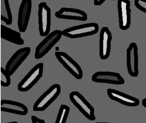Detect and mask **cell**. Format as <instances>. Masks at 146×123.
<instances>
[{"label":"cell","instance_id":"cell-22","mask_svg":"<svg viewBox=\"0 0 146 123\" xmlns=\"http://www.w3.org/2000/svg\"><path fill=\"white\" fill-rule=\"evenodd\" d=\"M31 120L33 123H45L44 119H41L38 118L35 116H32Z\"/></svg>","mask_w":146,"mask_h":123},{"label":"cell","instance_id":"cell-4","mask_svg":"<svg viewBox=\"0 0 146 123\" xmlns=\"http://www.w3.org/2000/svg\"><path fill=\"white\" fill-rule=\"evenodd\" d=\"M43 64H36L22 79L18 85V91L25 92L30 90L43 76Z\"/></svg>","mask_w":146,"mask_h":123},{"label":"cell","instance_id":"cell-21","mask_svg":"<svg viewBox=\"0 0 146 123\" xmlns=\"http://www.w3.org/2000/svg\"><path fill=\"white\" fill-rule=\"evenodd\" d=\"M134 5L139 10L146 14V0H135Z\"/></svg>","mask_w":146,"mask_h":123},{"label":"cell","instance_id":"cell-14","mask_svg":"<svg viewBox=\"0 0 146 123\" xmlns=\"http://www.w3.org/2000/svg\"><path fill=\"white\" fill-rule=\"evenodd\" d=\"M107 94L111 100L129 107H135L140 104V101L135 97L113 89L108 88Z\"/></svg>","mask_w":146,"mask_h":123},{"label":"cell","instance_id":"cell-23","mask_svg":"<svg viewBox=\"0 0 146 123\" xmlns=\"http://www.w3.org/2000/svg\"><path fill=\"white\" fill-rule=\"evenodd\" d=\"M106 0H94V4L96 6H100Z\"/></svg>","mask_w":146,"mask_h":123},{"label":"cell","instance_id":"cell-24","mask_svg":"<svg viewBox=\"0 0 146 123\" xmlns=\"http://www.w3.org/2000/svg\"><path fill=\"white\" fill-rule=\"evenodd\" d=\"M142 104L144 107L146 108V98L142 100Z\"/></svg>","mask_w":146,"mask_h":123},{"label":"cell","instance_id":"cell-26","mask_svg":"<svg viewBox=\"0 0 146 123\" xmlns=\"http://www.w3.org/2000/svg\"><path fill=\"white\" fill-rule=\"evenodd\" d=\"M14 122H15V123H18V122H8V123H14Z\"/></svg>","mask_w":146,"mask_h":123},{"label":"cell","instance_id":"cell-18","mask_svg":"<svg viewBox=\"0 0 146 123\" xmlns=\"http://www.w3.org/2000/svg\"><path fill=\"white\" fill-rule=\"evenodd\" d=\"M1 19L7 25L13 22V16L9 0H1Z\"/></svg>","mask_w":146,"mask_h":123},{"label":"cell","instance_id":"cell-7","mask_svg":"<svg viewBox=\"0 0 146 123\" xmlns=\"http://www.w3.org/2000/svg\"><path fill=\"white\" fill-rule=\"evenodd\" d=\"M56 59L66 69L68 70L75 78L81 80L83 77V72L81 66L65 52H55Z\"/></svg>","mask_w":146,"mask_h":123},{"label":"cell","instance_id":"cell-10","mask_svg":"<svg viewBox=\"0 0 146 123\" xmlns=\"http://www.w3.org/2000/svg\"><path fill=\"white\" fill-rule=\"evenodd\" d=\"M127 66L128 73L133 77L139 75L138 47L135 43H130L127 49Z\"/></svg>","mask_w":146,"mask_h":123},{"label":"cell","instance_id":"cell-9","mask_svg":"<svg viewBox=\"0 0 146 123\" xmlns=\"http://www.w3.org/2000/svg\"><path fill=\"white\" fill-rule=\"evenodd\" d=\"M129 0H118L119 26L122 30H127L131 24V9Z\"/></svg>","mask_w":146,"mask_h":123},{"label":"cell","instance_id":"cell-11","mask_svg":"<svg viewBox=\"0 0 146 123\" xmlns=\"http://www.w3.org/2000/svg\"><path fill=\"white\" fill-rule=\"evenodd\" d=\"M112 34L107 27H103L100 34L99 53L100 59L106 60L110 55Z\"/></svg>","mask_w":146,"mask_h":123},{"label":"cell","instance_id":"cell-27","mask_svg":"<svg viewBox=\"0 0 146 123\" xmlns=\"http://www.w3.org/2000/svg\"><path fill=\"white\" fill-rule=\"evenodd\" d=\"M111 1H116V0H111Z\"/></svg>","mask_w":146,"mask_h":123},{"label":"cell","instance_id":"cell-15","mask_svg":"<svg viewBox=\"0 0 146 123\" xmlns=\"http://www.w3.org/2000/svg\"><path fill=\"white\" fill-rule=\"evenodd\" d=\"M55 16L60 19L81 21H86L88 15L86 12L78 9L62 8L55 13Z\"/></svg>","mask_w":146,"mask_h":123},{"label":"cell","instance_id":"cell-19","mask_svg":"<svg viewBox=\"0 0 146 123\" xmlns=\"http://www.w3.org/2000/svg\"><path fill=\"white\" fill-rule=\"evenodd\" d=\"M70 108L65 104H62L60 106L55 123H66L68 118Z\"/></svg>","mask_w":146,"mask_h":123},{"label":"cell","instance_id":"cell-16","mask_svg":"<svg viewBox=\"0 0 146 123\" xmlns=\"http://www.w3.org/2000/svg\"><path fill=\"white\" fill-rule=\"evenodd\" d=\"M1 110L5 112L21 116L26 115L28 113V108L24 104L7 99L1 101Z\"/></svg>","mask_w":146,"mask_h":123},{"label":"cell","instance_id":"cell-3","mask_svg":"<svg viewBox=\"0 0 146 123\" xmlns=\"http://www.w3.org/2000/svg\"><path fill=\"white\" fill-rule=\"evenodd\" d=\"M62 36V31L59 30H54L49 34L36 47L35 58L39 59L44 57L57 44Z\"/></svg>","mask_w":146,"mask_h":123},{"label":"cell","instance_id":"cell-25","mask_svg":"<svg viewBox=\"0 0 146 123\" xmlns=\"http://www.w3.org/2000/svg\"><path fill=\"white\" fill-rule=\"evenodd\" d=\"M56 51H59V47H56Z\"/></svg>","mask_w":146,"mask_h":123},{"label":"cell","instance_id":"cell-17","mask_svg":"<svg viewBox=\"0 0 146 123\" xmlns=\"http://www.w3.org/2000/svg\"><path fill=\"white\" fill-rule=\"evenodd\" d=\"M1 37L16 45H22L24 44V40L21 37L20 32L2 24L1 26Z\"/></svg>","mask_w":146,"mask_h":123},{"label":"cell","instance_id":"cell-20","mask_svg":"<svg viewBox=\"0 0 146 123\" xmlns=\"http://www.w3.org/2000/svg\"><path fill=\"white\" fill-rule=\"evenodd\" d=\"M1 84L3 87H8L11 84L10 76L7 73L4 68H1Z\"/></svg>","mask_w":146,"mask_h":123},{"label":"cell","instance_id":"cell-5","mask_svg":"<svg viewBox=\"0 0 146 123\" xmlns=\"http://www.w3.org/2000/svg\"><path fill=\"white\" fill-rule=\"evenodd\" d=\"M71 102L79 111L90 121L96 119L94 109L88 101L79 92L73 91L69 94Z\"/></svg>","mask_w":146,"mask_h":123},{"label":"cell","instance_id":"cell-2","mask_svg":"<svg viewBox=\"0 0 146 123\" xmlns=\"http://www.w3.org/2000/svg\"><path fill=\"white\" fill-rule=\"evenodd\" d=\"M61 92V87L59 84L52 85L36 101L33 106V111H45L58 98Z\"/></svg>","mask_w":146,"mask_h":123},{"label":"cell","instance_id":"cell-6","mask_svg":"<svg viewBox=\"0 0 146 123\" xmlns=\"http://www.w3.org/2000/svg\"><path fill=\"white\" fill-rule=\"evenodd\" d=\"M38 21L40 36L46 37L51 29V10L46 2H41L38 5Z\"/></svg>","mask_w":146,"mask_h":123},{"label":"cell","instance_id":"cell-1","mask_svg":"<svg viewBox=\"0 0 146 123\" xmlns=\"http://www.w3.org/2000/svg\"><path fill=\"white\" fill-rule=\"evenodd\" d=\"M97 23L90 22L70 27L62 31L63 35L74 39L92 36L99 31Z\"/></svg>","mask_w":146,"mask_h":123},{"label":"cell","instance_id":"cell-8","mask_svg":"<svg viewBox=\"0 0 146 123\" xmlns=\"http://www.w3.org/2000/svg\"><path fill=\"white\" fill-rule=\"evenodd\" d=\"M31 51L30 47H25L18 50L11 57L5 67V70L10 76L27 59Z\"/></svg>","mask_w":146,"mask_h":123},{"label":"cell","instance_id":"cell-13","mask_svg":"<svg viewBox=\"0 0 146 123\" xmlns=\"http://www.w3.org/2000/svg\"><path fill=\"white\" fill-rule=\"evenodd\" d=\"M32 9V0H23L18 13V26L19 32H26Z\"/></svg>","mask_w":146,"mask_h":123},{"label":"cell","instance_id":"cell-12","mask_svg":"<svg viewBox=\"0 0 146 123\" xmlns=\"http://www.w3.org/2000/svg\"><path fill=\"white\" fill-rule=\"evenodd\" d=\"M92 80L96 83L115 85H121L125 83V80L119 73L109 71L96 72L92 76Z\"/></svg>","mask_w":146,"mask_h":123}]
</instances>
